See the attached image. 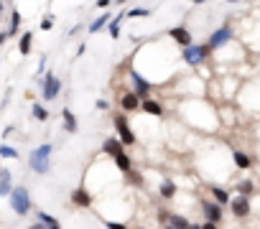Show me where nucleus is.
Instances as JSON below:
<instances>
[{"instance_id": "obj_39", "label": "nucleus", "mask_w": 260, "mask_h": 229, "mask_svg": "<svg viewBox=\"0 0 260 229\" xmlns=\"http://www.w3.org/2000/svg\"><path fill=\"white\" fill-rule=\"evenodd\" d=\"M186 229H201V224H191V222H189V227H186Z\"/></svg>"}, {"instance_id": "obj_23", "label": "nucleus", "mask_w": 260, "mask_h": 229, "mask_svg": "<svg viewBox=\"0 0 260 229\" xmlns=\"http://www.w3.org/2000/svg\"><path fill=\"white\" fill-rule=\"evenodd\" d=\"M122 18H125V13H120L118 18H112V20L107 23V28H110V38H120V23H122Z\"/></svg>"}, {"instance_id": "obj_35", "label": "nucleus", "mask_w": 260, "mask_h": 229, "mask_svg": "<svg viewBox=\"0 0 260 229\" xmlns=\"http://www.w3.org/2000/svg\"><path fill=\"white\" fill-rule=\"evenodd\" d=\"M112 3V0H97V8H107Z\"/></svg>"}, {"instance_id": "obj_28", "label": "nucleus", "mask_w": 260, "mask_h": 229, "mask_svg": "<svg viewBox=\"0 0 260 229\" xmlns=\"http://www.w3.org/2000/svg\"><path fill=\"white\" fill-rule=\"evenodd\" d=\"M125 16H128V18H148L151 10H148V8H133L130 13H125Z\"/></svg>"}, {"instance_id": "obj_16", "label": "nucleus", "mask_w": 260, "mask_h": 229, "mask_svg": "<svg viewBox=\"0 0 260 229\" xmlns=\"http://www.w3.org/2000/svg\"><path fill=\"white\" fill-rule=\"evenodd\" d=\"M112 160H115V166H118L120 173H128V171L133 168V160H130V155L125 151H120L118 155H112Z\"/></svg>"}, {"instance_id": "obj_18", "label": "nucleus", "mask_w": 260, "mask_h": 229, "mask_svg": "<svg viewBox=\"0 0 260 229\" xmlns=\"http://www.w3.org/2000/svg\"><path fill=\"white\" fill-rule=\"evenodd\" d=\"M10 189H13V178H10V171L3 168V173H0V196H8Z\"/></svg>"}, {"instance_id": "obj_26", "label": "nucleus", "mask_w": 260, "mask_h": 229, "mask_svg": "<svg viewBox=\"0 0 260 229\" xmlns=\"http://www.w3.org/2000/svg\"><path fill=\"white\" fill-rule=\"evenodd\" d=\"M31 112H33V117H36L39 122H46V120H49V112H46V107H43V105H39V102L31 107Z\"/></svg>"}, {"instance_id": "obj_14", "label": "nucleus", "mask_w": 260, "mask_h": 229, "mask_svg": "<svg viewBox=\"0 0 260 229\" xmlns=\"http://www.w3.org/2000/svg\"><path fill=\"white\" fill-rule=\"evenodd\" d=\"M61 117H64V130L69 133V135H74V133L79 130V125H77V117H74V112H72L69 107H64V110H61Z\"/></svg>"}, {"instance_id": "obj_15", "label": "nucleus", "mask_w": 260, "mask_h": 229, "mask_svg": "<svg viewBox=\"0 0 260 229\" xmlns=\"http://www.w3.org/2000/svg\"><path fill=\"white\" fill-rule=\"evenodd\" d=\"M120 151H125V145L120 143V137H107V140L102 143V153H107V155H118Z\"/></svg>"}, {"instance_id": "obj_21", "label": "nucleus", "mask_w": 260, "mask_h": 229, "mask_svg": "<svg viewBox=\"0 0 260 229\" xmlns=\"http://www.w3.org/2000/svg\"><path fill=\"white\" fill-rule=\"evenodd\" d=\"M158 191H161V199H174L176 196V186H174V181H161V186H158Z\"/></svg>"}, {"instance_id": "obj_25", "label": "nucleus", "mask_w": 260, "mask_h": 229, "mask_svg": "<svg viewBox=\"0 0 260 229\" xmlns=\"http://www.w3.org/2000/svg\"><path fill=\"white\" fill-rule=\"evenodd\" d=\"M212 196H214V201H217L220 206L230 204V193L224 191V189H220V186H214V189H212Z\"/></svg>"}, {"instance_id": "obj_11", "label": "nucleus", "mask_w": 260, "mask_h": 229, "mask_svg": "<svg viewBox=\"0 0 260 229\" xmlns=\"http://www.w3.org/2000/svg\"><path fill=\"white\" fill-rule=\"evenodd\" d=\"M120 107H122V112H135V110H140V97L135 95V92H125V95L120 97Z\"/></svg>"}, {"instance_id": "obj_4", "label": "nucleus", "mask_w": 260, "mask_h": 229, "mask_svg": "<svg viewBox=\"0 0 260 229\" xmlns=\"http://www.w3.org/2000/svg\"><path fill=\"white\" fill-rule=\"evenodd\" d=\"M112 125H115L118 137H120V143H122V145H135V133L130 130V125H128V117H125V114H115V117H112Z\"/></svg>"}, {"instance_id": "obj_29", "label": "nucleus", "mask_w": 260, "mask_h": 229, "mask_svg": "<svg viewBox=\"0 0 260 229\" xmlns=\"http://www.w3.org/2000/svg\"><path fill=\"white\" fill-rule=\"evenodd\" d=\"M0 155H3V158H18V151H16V148H10V145H0Z\"/></svg>"}, {"instance_id": "obj_3", "label": "nucleus", "mask_w": 260, "mask_h": 229, "mask_svg": "<svg viewBox=\"0 0 260 229\" xmlns=\"http://www.w3.org/2000/svg\"><path fill=\"white\" fill-rule=\"evenodd\" d=\"M209 56V46H197V43H189L184 46V51H181V59L189 64V66H197L201 64Z\"/></svg>"}, {"instance_id": "obj_20", "label": "nucleus", "mask_w": 260, "mask_h": 229, "mask_svg": "<svg viewBox=\"0 0 260 229\" xmlns=\"http://www.w3.org/2000/svg\"><path fill=\"white\" fill-rule=\"evenodd\" d=\"M166 224H171L174 229H186L189 219H186V216H181V214H168L166 216Z\"/></svg>"}, {"instance_id": "obj_41", "label": "nucleus", "mask_w": 260, "mask_h": 229, "mask_svg": "<svg viewBox=\"0 0 260 229\" xmlns=\"http://www.w3.org/2000/svg\"><path fill=\"white\" fill-rule=\"evenodd\" d=\"M0 18H3V3H0Z\"/></svg>"}, {"instance_id": "obj_45", "label": "nucleus", "mask_w": 260, "mask_h": 229, "mask_svg": "<svg viewBox=\"0 0 260 229\" xmlns=\"http://www.w3.org/2000/svg\"><path fill=\"white\" fill-rule=\"evenodd\" d=\"M138 229H140V227H138Z\"/></svg>"}, {"instance_id": "obj_30", "label": "nucleus", "mask_w": 260, "mask_h": 229, "mask_svg": "<svg viewBox=\"0 0 260 229\" xmlns=\"http://www.w3.org/2000/svg\"><path fill=\"white\" fill-rule=\"evenodd\" d=\"M128 176H130V183H135V186H138V183H143V178H140L138 173H135V171H133V168L128 171Z\"/></svg>"}, {"instance_id": "obj_31", "label": "nucleus", "mask_w": 260, "mask_h": 229, "mask_svg": "<svg viewBox=\"0 0 260 229\" xmlns=\"http://www.w3.org/2000/svg\"><path fill=\"white\" fill-rule=\"evenodd\" d=\"M250 191H253V183H250V181L240 183V193H245V196H247V193H250Z\"/></svg>"}, {"instance_id": "obj_2", "label": "nucleus", "mask_w": 260, "mask_h": 229, "mask_svg": "<svg viewBox=\"0 0 260 229\" xmlns=\"http://www.w3.org/2000/svg\"><path fill=\"white\" fill-rule=\"evenodd\" d=\"M8 201H10V209H13L18 216H26L31 211V196H28L26 186H13V189H10Z\"/></svg>"}, {"instance_id": "obj_43", "label": "nucleus", "mask_w": 260, "mask_h": 229, "mask_svg": "<svg viewBox=\"0 0 260 229\" xmlns=\"http://www.w3.org/2000/svg\"><path fill=\"white\" fill-rule=\"evenodd\" d=\"M166 229H174V227H171V224H166Z\"/></svg>"}, {"instance_id": "obj_27", "label": "nucleus", "mask_w": 260, "mask_h": 229, "mask_svg": "<svg viewBox=\"0 0 260 229\" xmlns=\"http://www.w3.org/2000/svg\"><path fill=\"white\" fill-rule=\"evenodd\" d=\"M20 20H23V18H20V13H18V10H13V16H10V28H8V36H16V33H18Z\"/></svg>"}, {"instance_id": "obj_9", "label": "nucleus", "mask_w": 260, "mask_h": 229, "mask_svg": "<svg viewBox=\"0 0 260 229\" xmlns=\"http://www.w3.org/2000/svg\"><path fill=\"white\" fill-rule=\"evenodd\" d=\"M72 204L74 206H82V209H89V206H92V193H89L84 186H77L72 191Z\"/></svg>"}, {"instance_id": "obj_19", "label": "nucleus", "mask_w": 260, "mask_h": 229, "mask_svg": "<svg viewBox=\"0 0 260 229\" xmlns=\"http://www.w3.org/2000/svg\"><path fill=\"white\" fill-rule=\"evenodd\" d=\"M36 219L46 227V229H61V224H59V219H54L51 214H46V211H39L36 214Z\"/></svg>"}, {"instance_id": "obj_6", "label": "nucleus", "mask_w": 260, "mask_h": 229, "mask_svg": "<svg viewBox=\"0 0 260 229\" xmlns=\"http://www.w3.org/2000/svg\"><path fill=\"white\" fill-rule=\"evenodd\" d=\"M232 38V31H230V26H222V28H217L209 36V41H207V46H209V51H214V49H222L224 43H227Z\"/></svg>"}, {"instance_id": "obj_17", "label": "nucleus", "mask_w": 260, "mask_h": 229, "mask_svg": "<svg viewBox=\"0 0 260 229\" xmlns=\"http://www.w3.org/2000/svg\"><path fill=\"white\" fill-rule=\"evenodd\" d=\"M31 43H33V33H31V31L20 33V38H18V51H20V56H28V54H31Z\"/></svg>"}, {"instance_id": "obj_24", "label": "nucleus", "mask_w": 260, "mask_h": 229, "mask_svg": "<svg viewBox=\"0 0 260 229\" xmlns=\"http://www.w3.org/2000/svg\"><path fill=\"white\" fill-rule=\"evenodd\" d=\"M232 158H235V166H237V168H242V171L253 166V160H250V155H247V153H240V151H237Z\"/></svg>"}, {"instance_id": "obj_1", "label": "nucleus", "mask_w": 260, "mask_h": 229, "mask_svg": "<svg viewBox=\"0 0 260 229\" xmlns=\"http://www.w3.org/2000/svg\"><path fill=\"white\" fill-rule=\"evenodd\" d=\"M51 153H54L51 143H43L39 148H33L31 155H28V168L33 173H49L51 171Z\"/></svg>"}, {"instance_id": "obj_38", "label": "nucleus", "mask_w": 260, "mask_h": 229, "mask_svg": "<svg viewBox=\"0 0 260 229\" xmlns=\"http://www.w3.org/2000/svg\"><path fill=\"white\" fill-rule=\"evenodd\" d=\"M5 38H8V33H0V46L5 43Z\"/></svg>"}, {"instance_id": "obj_34", "label": "nucleus", "mask_w": 260, "mask_h": 229, "mask_svg": "<svg viewBox=\"0 0 260 229\" xmlns=\"http://www.w3.org/2000/svg\"><path fill=\"white\" fill-rule=\"evenodd\" d=\"M110 105H107V99H97V110H107Z\"/></svg>"}, {"instance_id": "obj_12", "label": "nucleus", "mask_w": 260, "mask_h": 229, "mask_svg": "<svg viewBox=\"0 0 260 229\" xmlns=\"http://www.w3.org/2000/svg\"><path fill=\"white\" fill-rule=\"evenodd\" d=\"M168 36H171L176 43H181V49L191 43V33H189V28H184V26H176V28H171V31H168Z\"/></svg>"}, {"instance_id": "obj_8", "label": "nucleus", "mask_w": 260, "mask_h": 229, "mask_svg": "<svg viewBox=\"0 0 260 229\" xmlns=\"http://www.w3.org/2000/svg\"><path fill=\"white\" fill-rule=\"evenodd\" d=\"M230 206H232V214L240 216V219H245L247 214H250V199L245 196V193H240V196L230 199Z\"/></svg>"}, {"instance_id": "obj_42", "label": "nucleus", "mask_w": 260, "mask_h": 229, "mask_svg": "<svg viewBox=\"0 0 260 229\" xmlns=\"http://www.w3.org/2000/svg\"><path fill=\"white\" fill-rule=\"evenodd\" d=\"M227 3H240V0H227Z\"/></svg>"}, {"instance_id": "obj_44", "label": "nucleus", "mask_w": 260, "mask_h": 229, "mask_svg": "<svg viewBox=\"0 0 260 229\" xmlns=\"http://www.w3.org/2000/svg\"><path fill=\"white\" fill-rule=\"evenodd\" d=\"M0 173H3V168H0Z\"/></svg>"}, {"instance_id": "obj_33", "label": "nucleus", "mask_w": 260, "mask_h": 229, "mask_svg": "<svg viewBox=\"0 0 260 229\" xmlns=\"http://www.w3.org/2000/svg\"><path fill=\"white\" fill-rule=\"evenodd\" d=\"M51 26H54V18H51V16H49V18H43V20H41V28H43V31H49Z\"/></svg>"}, {"instance_id": "obj_37", "label": "nucleus", "mask_w": 260, "mask_h": 229, "mask_svg": "<svg viewBox=\"0 0 260 229\" xmlns=\"http://www.w3.org/2000/svg\"><path fill=\"white\" fill-rule=\"evenodd\" d=\"M28 229H46V227H43V224H41V222H33V224H31V227H28Z\"/></svg>"}, {"instance_id": "obj_10", "label": "nucleus", "mask_w": 260, "mask_h": 229, "mask_svg": "<svg viewBox=\"0 0 260 229\" xmlns=\"http://www.w3.org/2000/svg\"><path fill=\"white\" fill-rule=\"evenodd\" d=\"M201 211H204V216H207V222H222V206L217 204V201H201Z\"/></svg>"}, {"instance_id": "obj_32", "label": "nucleus", "mask_w": 260, "mask_h": 229, "mask_svg": "<svg viewBox=\"0 0 260 229\" xmlns=\"http://www.w3.org/2000/svg\"><path fill=\"white\" fill-rule=\"evenodd\" d=\"M105 227H107V229H128L122 222H105Z\"/></svg>"}, {"instance_id": "obj_5", "label": "nucleus", "mask_w": 260, "mask_h": 229, "mask_svg": "<svg viewBox=\"0 0 260 229\" xmlns=\"http://www.w3.org/2000/svg\"><path fill=\"white\" fill-rule=\"evenodd\" d=\"M61 92V79L56 74H46L43 76V99H56Z\"/></svg>"}, {"instance_id": "obj_40", "label": "nucleus", "mask_w": 260, "mask_h": 229, "mask_svg": "<svg viewBox=\"0 0 260 229\" xmlns=\"http://www.w3.org/2000/svg\"><path fill=\"white\" fill-rule=\"evenodd\" d=\"M189 3H209V0H189Z\"/></svg>"}, {"instance_id": "obj_22", "label": "nucleus", "mask_w": 260, "mask_h": 229, "mask_svg": "<svg viewBox=\"0 0 260 229\" xmlns=\"http://www.w3.org/2000/svg\"><path fill=\"white\" fill-rule=\"evenodd\" d=\"M110 23V16L107 13H102V16H97L92 23H89V33H97V31H102L105 26Z\"/></svg>"}, {"instance_id": "obj_7", "label": "nucleus", "mask_w": 260, "mask_h": 229, "mask_svg": "<svg viewBox=\"0 0 260 229\" xmlns=\"http://www.w3.org/2000/svg\"><path fill=\"white\" fill-rule=\"evenodd\" d=\"M130 82H133V87H135V95H138L140 99H145V97L151 95V82H148L145 76H140L135 69L130 72Z\"/></svg>"}, {"instance_id": "obj_36", "label": "nucleus", "mask_w": 260, "mask_h": 229, "mask_svg": "<svg viewBox=\"0 0 260 229\" xmlns=\"http://www.w3.org/2000/svg\"><path fill=\"white\" fill-rule=\"evenodd\" d=\"M201 229H217V224H214V222H204V224H201Z\"/></svg>"}, {"instance_id": "obj_13", "label": "nucleus", "mask_w": 260, "mask_h": 229, "mask_svg": "<svg viewBox=\"0 0 260 229\" xmlns=\"http://www.w3.org/2000/svg\"><path fill=\"white\" fill-rule=\"evenodd\" d=\"M140 110H143L145 114H153V117H161V114H163V107L158 105L156 99H151V97L140 99Z\"/></svg>"}]
</instances>
